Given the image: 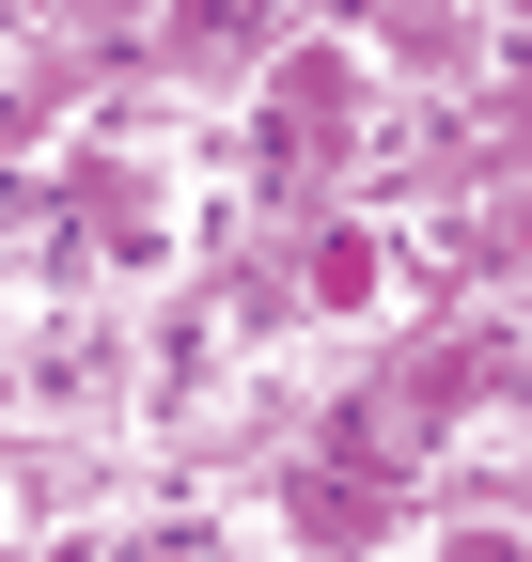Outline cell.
<instances>
[{"mask_svg": "<svg viewBox=\"0 0 532 562\" xmlns=\"http://www.w3.org/2000/svg\"><path fill=\"white\" fill-rule=\"evenodd\" d=\"M79 220H95L110 250H142V235H157V203H142V172H110V157H95V172H79Z\"/></svg>", "mask_w": 532, "mask_h": 562, "instance_id": "3957f363", "label": "cell"}, {"mask_svg": "<svg viewBox=\"0 0 532 562\" xmlns=\"http://www.w3.org/2000/svg\"><path fill=\"white\" fill-rule=\"evenodd\" d=\"M282 516H298L313 547H376V531H391V484H361V469H298Z\"/></svg>", "mask_w": 532, "mask_h": 562, "instance_id": "6da1fadb", "label": "cell"}, {"mask_svg": "<svg viewBox=\"0 0 532 562\" xmlns=\"http://www.w3.org/2000/svg\"><path fill=\"white\" fill-rule=\"evenodd\" d=\"M345 110H361L345 63H282V140H298V157H313V140H345Z\"/></svg>", "mask_w": 532, "mask_h": 562, "instance_id": "7a4b0ae2", "label": "cell"}, {"mask_svg": "<svg viewBox=\"0 0 532 562\" xmlns=\"http://www.w3.org/2000/svg\"><path fill=\"white\" fill-rule=\"evenodd\" d=\"M486 235H501V250H532V188H517V203H501V220H486Z\"/></svg>", "mask_w": 532, "mask_h": 562, "instance_id": "277c9868", "label": "cell"}, {"mask_svg": "<svg viewBox=\"0 0 532 562\" xmlns=\"http://www.w3.org/2000/svg\"><path fill=\"white\" fill-rule=\"evenodd\" d=\"M454 562H517V547H501V531H470V547H454Z\"/></svg>", "mask_w": 532, "mask_h": 562, "instance_id": "5b68a950", "label": "cell"}]
</instances>
